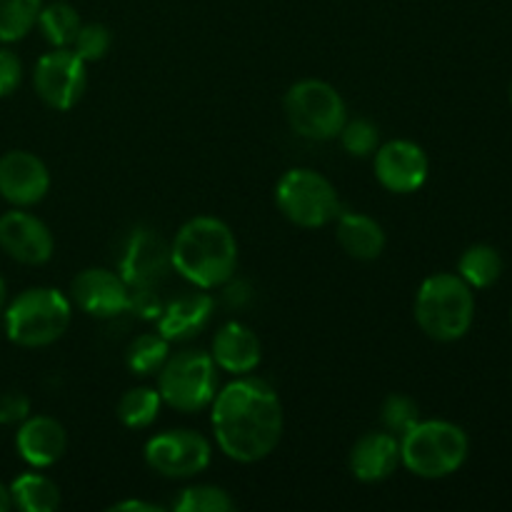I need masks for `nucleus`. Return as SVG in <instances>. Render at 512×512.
Returning a JSON list of instances; mask_svg holds the SVG:
<instances>
[{"mask_svg": "<svg viewBox=\"0 0 512 512\" xmlns=\"http://www.w3.org/2000/svg\"><path fill=\"white\" fill-rule=\"evenodd\" d=\"M215 443L235 463H258L278 448L285 415L280 395L265 380L238 375L210 403Z\"/></svg>", "mask_w": 512, "mask_h": 512, "instance_id": "f257e3e1", "label": "nucleus"}, {"mask_svg": "<svg viewBox=\"0 0 512 512\" xmlns=\"http://www.w3.org/2000/svg\"><path fill=\"white\" fill-rule=\"evenodd\" d=\"M170 265L195 288L215 290L233 280L238 268V240L220 218L195 215L175 233Z\"/></svg>", "mask_w": 512, "mask_h": 512, "instance_id": "f03ea898", "label": "nucleus"}, {"mask_svg": "<svg viewBox=\"0 0 512 512\" xmlns=\"http://www.w3.org/2000/svg\"><path fill=\"white\" fill-rule=\"evenodd\" d=\"M475 320L473 288L455 273H435L415 295V323L438 343L465 338Z\"/></svg>", "mask_w": 512, "mask_h": 512, "instance_id": "7ed1b4c3", "label": "nucleus"}, {"mask_svg": "<svg viewBox=\"0 0 512 512\" xmlns=\"http://www.w3.org/2000/svg\"><path fill=\"white\" fill-rule=\"evenodd\" d=\"M73 303L58 288H28L3 313L5 335L20 348H48L70 328Z\"/></svg>", "mask_w": 512, "mask_h": 512, "instance_id": "20e7f679", "label": "nucleus"}, {"mask_svg": "<svg viewBox=\"0 0 512 512\" xmlns=\"http://www.w3.org/2000/svg\"><path fill=\"white\" fill-rule=\"evenodd\" d=\"M468 453V433L448 420H418L400 438L403 468L423 480H443L458 473Z\"/></svg>", "mask_w": 512, "mask_h": 512, "instance_id": "39448f33", "label": "nucleus"}, {"mask_svg": "<svg viewBox=\"0 0 512 512\" xmlns=\"http://www.w3.org/2000/svg\"><path fill=\"white\" fill-rule=\"evenodd\" d=\"M283 108L290 130L298 138L313 140V143L338 138L348 120V105L343 95L318 78H305L290 85Z\"/></svg>", "mask_w": 512, "mask_h": 512, "instance_id": "423d86ee", "label": "nucleus"}, {"mask_svg": "<svg viewBox=\"0 0 512 512\" xmlns=\"http://www.w3.org/2000/svg\"><path fill=\"white\" fill-rule=\"evenodd\" d=\"M275 205L290 223L305 230H318L335 223L340 198L335 185L313 168H290L275 185Z\"/></svg>", "mask_w": 512, "mask_h": 512, "instance_id": "0eeeda50", "label": "nucleus"}, {"mask_svg": "<svg viewBox=\"0 0 512 512\" xmlns=\"http://www.w3.org/2000/svg\"><path fill=\"white\" fill-rule=\"evenodd\" d=\"M158 393L178 413H200L218 395V365L205 350L170 355L158 373Z\"/></svg>", "mask_w": 512, "mask_h": 512, "instance_id": "6e6552de", "label": "nucleus"}, {"mask_svg": "<svg viewBox=\"0 0 512 512\" xmlns=\"http://www.w3.org/2000/svg\"><path fill=\"white\" fill-rule=\"evenodd\" d=\"M145 463L153 473L168 480H190L208 470L213 445L195 430H165L145 443Z\"/></svg>", "mask_w": 512, "mask_h": 512, "instance_id": "1a4fd4ad", "label": "nucleus"}, {"mask_svg": "<svg viewBox=\"0 0 512 512\" xmlns=\"http://www.w3.org/2000/svg\"><path fill=\"white\" fill-rule=\"evenodd\" d=\"M85 60L73 48H53L35 63L33 88L38 98L53 110H70L88 88Z\"/></svg>", "mask_w": 512, "mask_h": 512, "instance_id": "9d476101", "label": "nucleus"}, {"mask_svg": "<svg viewBox=\"0 0 512 512\" xmlns=\"http://www.w3.org/2000/svg\"><path fill=\"white\" fill-rule=\"evenodd\" d=\"M375 178L385 190L398 195L415 193L425 185L430 173L428 153L413 140H390V143L378 145L375 150Z\"/></svg>", "mask_w": 512, "mask_h": 512, "instance_id": "9b49d317", "label": "nucleus"}, {"mask_svg": "<svg viewBox=\"0 0 512 512\" xmlns=\"http://www.w3.org/2000/svg\"><path fill=\"white\" fill-rule=\"evenodd\" d=\"M70 298L90 318H118L130 308V285L110 268H85L70 283Z\"/></svg>", "mask_w": 512, "mask_h": 512, "instance_id": "f8f14e48", "label": "nucleus"}, {"mask_svg": "<svg viewBox=\"0 0 512 512\" xmlns=\"http://www.w3.org/2000/svg\"><path fill=\"white\" fill-rule=\"evenodd\" d=\"M0 248L20 265H45L53 258L55 240L43 220L13 208L0 215Z\"/></svg>", "mask_w": 512, "mask_h": 512, "instance_id": "ddd939ff", "label": "nucleus"}, {"mask_svg": "<svg viewBox=\"0 0 512 512\" xmlns=\"http://www.w3.org/2000/svg\"><path fill=\"white\" fill-rule=\"evenodd\" d=\"M50 190V170L28 150H10L0 158V198L13 208L38 205Z\"/></svg>", "mask_w": 512, "mask_h": 512, "instance_id": "4468645a", "label": "nucleus"}, {"mask_svg": "<svg viewBox=\"0 0 512 512\" xmlns=\"http://www.w3.org/2000/svg\"><path fill=\"white\" fill-rule=\"evenodd\" d=\"M348 465L353 478L360 480V483L375 485L393 478L395 470L403 465L400 438L388 433V430H370V433L360 435L353 448H350Z\"/></svg>", "mask_w": 512, "mask_h": 512, "instance_id": "2eb2a0df", "label": "nucleus"}, {"mask_svg": "<svg viewBox=\"0 0 512 512\" xmlns=\"http://www.w3.org/2000/svg\"><path fill=\"white\" fill-rule=\"evenodd\" d=\"M170 265V248L165 240L153 230L138 228L130 235L125 245L123 263H120V275L130 288H153Z\"/></svg>", "mask_w": 512, "mask_h": 512, "instance_id": "dca6fc26", "label": "nucleus"}, {"mask_svg": "<svg viewBox=\"0 0 512 512\" xmlns=\"http://www.w3.org/2000/svg\"><path fill=\"white\" fill-rule=\"evenodd\" d=\"M15 450L30 468H50L68 450V433L50 415H28L15 433Z\"/></svg>", "mask_w": 512, "mask_h": 512, "instance_id": "f3484780", "label": "nucleus"}, {"mask_svg": "<svg viewBox=\"0 0 512 512\" xmlns=\"http://www.w3.org/2000/svg\"><path fill=\"white\" fill-rule=\"evenodd\" d=\"M210 358L215 360L220 370L230 375H250L263 360V345L260 338L245 323H225L220 325L213 338Z\"/></svg>", "mask_w": 512, "mask_h": 512, "instance_id": "a211bd4d", "label": "nucleus"}, {"mask_svg": "<svg viewBox=\"0 0 512 512\" xmlns=\"http://www.w3.org/2000/svg\"><path fill=\"white\" fill-rule=\"evenodd\" d=\"M215 300L200 288V293H185L163 305L158 315V333L168 343H183V340L195 338L208 328L213 318Z\"/></svg>", "mask_w": 512, "mask_h": 512, "instance_id": "6ab92c4d", "label": "nucleus"}, {"mask_svg": "<svg viewBox=\"0 0 512 512\" xmlns=\"http://www.w3.org/2000/svg\"><path fill=\"white\" fill-rule=\"evenodd\" d=\"M335 238H338L340 248L345 250V255H350L353 260H378L385 250V230L383 225L375 218L365 213H355L348 210L335 218Z\"/></svg>", "mask_w": 512, "mask_h": 512, "instance_id": "aec40b11", "label": "nucleus"}, {"mask_svg": "<svg viewBox=\"0 0 512 512\" xmlns=\"http://www.w3.org/2000/svg\"><path fill=\"white\" fill-rule=\"evenodd\" d=\"M13 508L23 512H55L60 508V488L43 473H23L10 483Z\"/></svg>", "mask_w": 512, "mask_h": 512, "instance_id": "412c9836", "label": "nucleus"}, {"mask_svg": "<svg viewBox=\"0 0 512 512\" xmlns=\"http://www.w3.org/2000/svg\"><path fill=\"white\" fill-rule=\"evenodd\" d=\"M458 275L470 285V288H490L503 275V258L493 245H470L458 260Z\"/></svg>", "mask_w": 512, "mask_h": 512, "instance_id": "4be33fe9", "label": "nucleus"}, {"mask_svg": "<svg viewBox=\"0 0 512 512\" xmlns=\"http://www.w3.org/2000/svg\"><path fill=\"white\" fill-rule=\"evenodd\" d=\"M160 408H163V398H160L158 388H130L120 395L118 400V420L130 430H145L158 420Z\"/></svg>", "mask_w": 512, "mask_h": 512, "instance_id": "5701e85b", "label": "nucleus"}, {"mask_svg": "<svg viewBox=\"0 0 512 512\" xmlns=\"http://www.w3.org/2000/svg\"><path fill=\"white\" fill-rule=\"evenodd\" d=\"M170 358V343L160 333L138 335L125 350V365L138 378H150L163 370Z\"/></svg>", "mask_w": 512, "mask_h": 512, "instance_id": "b1692460", "label": "nucleus"}, {"mask_svg": "<svg viewBox=\"0 0 512 512\" xmlns=\"http://www.w3.org/2000/svg\"><path fill=\"white\" fill-rule=\"evenodd\" d=\"M80 25H83V20H80L78 10H75L70 3L58 0V3L43 5L35 28L43 33V38L48 40L53 48H70L75 35H78Z\"/></svg>", "mask_w": 512, "mask_h": 512, "instance_id": "393cba45", "label": "nucleus"}, {"mask_svg": "<svg viewBox=\"0 0 512 512\" xmlns=\"http://www.w3.org/2000/svg\"><path fill=\"white\" fill-rule=\"evenodd\" d=\"M43 0H0V43H18L38 25Z\"/></svg>", "mask_w": 512, "mask_h": 512, "instance_id": "a878e982", "label": "nucleus"}, {"mask_svg": "<svg viewBox=\"0 0 512 512\" xmlns=\"http://www.w3.org/2000/svg\"><path fill=\"white\" fill-rule=\"evenodd\" d=\"M235 508V500L220 485H190L180 490L175 498V512H230Z\"/></svg>", "mask_w": 512, "mask_h": 512, "instance_id": "bb28decb", "label": "nucleus"}, {"mask_svg": "<svg viewBox=\"0 0 512 512\" xmlns=\"http://www.w3.org/2000/svg\"><path fill=\"white\" fill-rule=\"evenodd\" d=\"M420 420V408L410 395L403 393H390L383 400V408H380V423L383 430L403 438L410 428Z\"/></svg>", "mask_w": 512, "mask_h": 512, "instance_id": "cd10ccee", "label": "nucleus"}, {"mask_svg": "<svg viewBox=\"0 0 512 512\" xmlns=\"http://www.w3.org/2000/svg\"><path fill=\"white\" fill-rule=\"evenodd\" d=\"M338 138L340 145L345 148V153H350L353 158H368V155H373L375 150H378L380 130L378 125L368 118H348Z\"/></svg>", "mask_w": 512, "mask_h": 512, "instance_id": "c85d7f7f", "label": "nucleus"}, {"mask_svg": "<svg viewBox=\"0 0 512 512\" xmlns=\"http://www.w3.org/2000/svg\"><path fill=\"white\" fill-rule=\"evenodd\" d=\"M110 45H113V35L103 23H83L70 48L85 63H95V60H103L108 55Z\"/></svg>", "mask_w": 512, "mask_h": 512, "instance_id": "c756f323", "label": "nucleus"}, {"mask_svg": "<svg viewBox=\"0 0 512 512\" xmlns=\"http://www.w3.org/2000/svg\"><path fill=\"white\" fill-rule=\"evenodd\" d=\"M23 83V63L10 48H0V98H8Z\"/></svg>", "mask_w": 512, "mask_h": 512, "instance_id": "7c9ffc66", "label": "nucleus"}, {"mask_svg": "<svg viewBox=\"0 0 512 512\" xmlns=\"http://www.w3.org/2000/svg\"><path fill=\"white\" fill-rule=\"evenodd\" d=\"M30 415L28 395L20 390H8L0 395V425H20Z\"/></svg>", "mask_w": 512, "mask_h": 512, "instance_id": "2f4dec72", "label": "nucleus"}, {"mask_svg": "<svg viewBox=\"0 0 512 512\" xmlns=\"http://www.w3.org/2000/svg\"><path fill=\"white\" fill-rule=\"evenodd\" d=\"M128 310H133V313H138L140 318H145V320H158L163 305H160L158 295L153 293V288H130V308Z\"/></svg>", "mask_w": 512, "mask_h": 512, "instance_id": "473e14b6", "label": "nucleus"}, {"mask_svg": "<svg viewBox=\"0 0 512 512\" xmlns=\"http://www.w3.org/2000/svg\"><path fill=\"white\" fill-rule=\"evenodd\" d=\"M113 512H163V508L155 503H145V500H138V498H130V500H123V503H115Z\"/></svg>", "mask_w": 512, "mask_h": 512, "instance_id": "72a5a7b5", "label": "nucleus"}, {"mask_svg": "<svg viewBox=\"0 0 512 512\" xmlns=\"http://www.w3.org/2000/svg\"><path fill=\"white\" fill-rule=\"evenodd\" d=\"M13 508V495H10V485L0 483V512H8Z\"/></svg>", "mask_w": 512, "mask_h": 512, "instance_id": "f704fd0d", "label": "nucleus"}, {"mask_svg": "<svg viewBox=\"0 0 512 512\" xmlns=\"http://www.w3.org/2000/svg\"><path fill=\"white\" fill-rule=\"evenodd\" d=\"M5 308H8V285H5L3 275H0V318H3Z\"/></svg>", "mask_w": 512, "mask_h": 512, "instance_id": "c9c22d12", "label": "nucleus"}, {"mask_svg": "<svg viewBox=\"0 0 512 512\" xmlns=\"http://www.w3.org/2000/svg\"><path fill=\"white\" fill-rule=\"evenodd\" d=\"M508 95H510V105H512V80H510V90H508Z\"/></svg>", "mask_w": 512, "mask_h": 512, "instance_id": "e433bc0d", "label": "nucleus"}]
</instances>
